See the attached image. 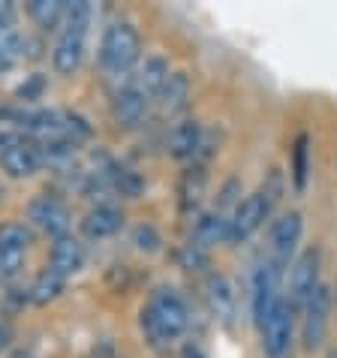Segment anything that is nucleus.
Returning a JSON list of instances; mask_svg holds the SVG:
<instances>
[{"label":"nucleus","instance_id":"nucleus-21","mask_svg":"<svg viewBox=\"0 0 337 358\" xmlns=\"http://www.w3.org/2000/svg\"><path fill=\"white\" fill-rule=\"evenodd\" d=\"M64 292H66V277L52 271V268H43V271L34 277V283L27 286V301H31L34 307H48V304H55Z\"/></svg>","mask_w":337,"mask_h":358},{"label":"nucleus","instance_id":"nucleus-37","mask_svg":"<svg viewBox=\"0 0 337 358\" xmlns=\"http://www.w3.org/2000/svg\"><path fill=\"white\" fill-rule=\"evenodd\" d=\"M334 301H337V286H334Z\"/></svg>","mask_w":337,"mask_h":358},{"label":"nucleus","instance_id":"nucleus-6","mask_svg":"<svg viewBox=\"0 0 337 358\" xmlns=\"http://www.w3.org/2000/svg\"><path fill=\"white\" fill-rule=\"evenodd\" d=\"M262 337V355L265 358H289L292 355V341H295V307L280 298L268 313V320L259 328Z\"/></svg>","mask_w":337,"mask_h":358},{"label":"nucleus","instance_id":"nucleus-36","mask_svg":"<svg viewBox=\"0 0 337 358\" xmlns=\"http://www.w3.org/2000/svg\"><path fill=\"white\" fill-rule=\"evenodd\" d=\"M325 358H337V350H329V352H325Z\"/></svg>","mask_w":337,"mask_h":358},{"label":"nucleus","instance_id":"nucleus-20","mask_svg":"<svg viewBox=\"0 0 337 358\" xmlns=\"http://www.w3.org/2000/svg\"><path fill=\"white\" fill-rule=\"evenodd\" d=\"M310 172H313V154H310V136L299 133L289 151V181L295 193H304L310 184Z\"/></svg>","mask_w":337,"mask_h":358},{"label":"nucleus","instance_id":"nucleus-35","mask_svg":"<svg viewBox=\"0 0 337 358\" xmlns=\"http://www.w3.org/2000/svg\"><path fill=\"white\" fill-rule=\"evenodd\" d=\"M3 202H6V184L0 181V205H3Z\"/></svg>","mask_w":337,"mask_h":358},{"label":"nucleus","instance_id":"nucleus-1","mask_svg":"<svg viewBox=\"0 0 337 358\" xmlns=\"http://www.w3.org/2000/svg\"><path fill=\"white\" fill-rule=\"evenodd\" d=\"M138 328L151 350H168L190 328V307L175 286L160 283L151 289L145 307L138 310Z\"/></svg>","mask_w":337,"mask_h":358},{"label":"nucleus","instance_id":"nucleus-32","mask_svg":"<svg viewBox=\"0 0 337 358\" xmlns=\"http://www.w3.org/2000/svg\"><path fill=\"white\" fill-rule=\"evenodd\" d=\"M181 358H208V355L202 352V346H196V343H187L184 350H181Z\"/></svg>","mask_w":337,"mask_h":358},{"label":"nucleus","instance_id":"nucleus-12","mask_svg":"<svg viewBox=\"0 0 337 358\" xmlns=\"http://www.w3.org/2000/svg\"><path fill=\"white\" fill-rule=\"evenodd\" d=\"M148 108H151V99L138 94L133 85H124L112 96V121L117 130H138L148 117Z\"/></svg>","mask_w":337,"mask_h":358},{"label":"nucleus","instance_id":"nucleus-8","mask_svg":"<svg viewBox=\"0 0 337 358\" xmlns=\"http://www.w3.org/2000/svg\"><path fill=\"white\" fill-rule=\"evenodd\" d=\"M320 268H322V253L320 247H307L299 256L292 259V268H289V292L283 298L289 301L295 310L310 298L316 289H320Z\"/></svg>","mask_w":337,"mask_h":358},{"label":"nucleus","instance_id":"nucleus-23","mask_svg":"<svg viewBox=\"0 0 337 358\" xmlns=\"http://www.w3.org/2000/svg\"><path fill=\"white\" fill-rule=\"evenodd\" d=\"M24 13L31 15V22L39 27V31H61L66 0H27Z\"/></svg>","mask_w":337,"mask_h":358},{"label":"nucleus","instance_id":"nucleus-11","mask_svg":"<svg viewBox=\"0 0 337 358\" xmlns=\"http://www.w3.org/2000/svg\"><path fill=\"white\" fill-rule=\"evenodd\" d=\"M205 301H208V310H211V316L217 322H223V325L235 322L238 295H235L232 280L223 271H211L205 277Z\"/></svg>","mask_w":337,"mask_h":358},{"label":"nucleus","instance_id":"nucleus-15","mask_svg":"<svg viewBox=\"0 0 337 358\" xmlns=\"http://www.w3.org/2000/svg\"><path fill=\"white\" fill-rule=\"evenodd\" d=\"M124 229V211L117 205L100 202L82 217V235L87 241H106Z\"/></svg>","mask_w":337,"mask_h":358},{"label":"nucleus","instance_id":"nucleus-2","mask_svg":"<svg viewBox=\"0 0 337 358\" xmlns=\"http://www.w3.org/2000/svg\"><path fill=\"white\" fill-rule=\"evenodd\" d=\"M96 64H100L103 76L112 78V82H121V78L130 82L136 66L142 64V36H138L133 22L115 18L103 27L100 45H96Z\"/></svg>","mask_w":337,"mask_h":358},{"label":"nucleus","instance_id":"nucleus-33","mask_svg":"<svg viewBox=\"0 0 337 358\" xmlns=\"http://www.w3.org/2000/svg\"><path fill=\"white\" fill-rule=\"evenodd\" d=\"M6 358H36L31 350H13V352H9Z\"/></svg>","mask_w":337,"mask_h":358},{"label":"nucleus","instance_id":"nucleus-4","mask_svg":"<svg viewBox=\"0 0 337 358\" xmlns=\"http://www.w3.org/2000/svg\"><path fill=\"white\" fill-rule=\"evenodd\" d=\"M280 196H283V175L280 169H271L268 178L259 184V190L247 193L235 205V211H229V244H244L247 238L259 232L265 220H271Z\"/></svg>","mask_w":337,"mask_h":358},{"label":"nucleus","instance_id":"nucleus-30","mask_svg":"<svg viewBox=\"0 0 337 358\" xmlns=\"http://www.w3.org/2000/svg\"><path fill=\"white\" fill-rule=\"evenodd\" d=\"M18 18V6L13 0H0V31H13Z\"/></svg>","mask_w":337,"mask_h":358},{"label":"nucleus","instance_id":"nucleus-27","mask_svg":"<svg viewBox=\"0 0 337 358\" xmlns=\"http://www.w3.org/2000/svg\"><path fill=\"white\" fill-rule=\"evenodd\" d=\"M45 87H48V78H45L43 73L27 76L24 82L15 87V99H18V106H27V103H36V99H43Z\"/></svg>","mask_w":337,"mask_h":358},{"label":"nucleus","instance_id":"nucleus-24","mask_svg":"<svg viewBox=\"0 0 337 358\" xmlns=\"http://www.w3.org/2000/svg\"><path fill=\"white\" fill-rule=\"evenodd\" d=\"M34 229L27 223H18V220H9V223H0V247H9V250H22L27 253L34 244Z\"/></svg>","mask_w":337,"mask_h":358},{"label":"nucleus","instance_id":"nucleus-3","mask_svg":"<svg viewBox=\"0 0 337 358\" xmlns=\"http://www.w3.org/2000/svg\"><path fill=\"white\" fill-rule=\"evenodd\" d=\"M91 22H94V6L87 0H69L64 13V24L52 45V69L57 76L69 78L82 69Z\"/></svg>","mask_w":337,"mask_h":358},{"label":"nucleus","instance_id":"nucleus-5","mask_svg":"<svg viewBox=\"0 0 337 358\" xmlns=\"http://www.w3.org/2000/svg\"><path fill=\"white\" fill-rule=\"evenodd\" d=\"M331 304H334V292L325 283H320V289L301 304V346L307 352H316L325 346L331 325Z\"/></svg>","mask_w":337,"mask_h":358},{"label":"nucleus","instance_id":"nucleus-7","mask_svg":"<svg viewBox=\"0 0 337 358\" xmlns=\"http://www.w3.org/2000/svg\"><path fill=\"white\" fill-rule=\"evenodd\" d=\"M27 226L48 238H64V235H69L73 217H69V208L57 196L39 193L27 202Z\"/></svg>","mask_w":337,"mask_h":358},{"label":"nucleus","instance_id":"nucleus-16","mask_svg":"<svg viewBox=\"0 0 337 358\" xmlns=\"http://www.w3.org/2000/svg\"><path fill=\"white\" fill-rule=\"evenodd\" d=\"M208 193V172L205 166L190 163L184 169V175L178 178V211L181 217H193L202 208Z\"/></svg>","mask_w":337,"mask_h":358},{"label":"nucleus","instance_id":"nucleus-25","mask_svg":"<svg viewBox=\"0 0 337 358\" xmlns=\"http://www.w3.org/2000/svg\"><path fill=\"white\" fill-rule=\"evenodd\" d=\"M130 244L136 247L138 253L154 256V253L163 250V235L157 232V226H151V223H138V226H133V232H130Z\"/></svg>","mask_w":337,"mask_h":358},{"label":"nucleus","instance_id":"nucleus-17","mask_svg":"<svg viewBox=\"0 0 337 358\" xmlns=\"http://www.w3.org/2000/svg\"><path fill=\"white\" fill-rule=\"evenodd\" d=\"M168 76H172V69H168V61L163 55H148L142 64L136 66V73H133V78L127 85H133L138 94L142 96H148L154 103L157 96H160V91H163V85L168 82Z\"/></svg>","mask_w":337,"mask_h":358},{"label":"nucleus","instance_id":"nucleus-26","mask_svg":"<svg viewBox=\"0 0 337 358\" xmlns=\"http://www.w3.org/2000/svg\"><path fill=\"white\" fill-rule=\"evenodd\" d=\"M178 262H181V268H187V271H202V268H208V247H202L199 241H187L181 244V250H178Z\"/></svg>","mask_w":337,"mask_h":358},{"label":"nucleus","instance_id":"nucleus-9","mask_svg":"<svg viewBox=\"0 0 337 358\" xmlns=\"http://www.w3.org/2000/svg\"><path fill=\"white\" fill-rule=\"evenodd\" d=\"M280 274L283 268L277 262H265L253 271V283H250V313H253V325L262 328V322L268 320V313L274 310V304L280 301Z\"/></svg>","mask_w":337,"mask_h":358},{"label":"nucleus","instance_id":"nucleus-29","mask_svg":"<svg viewBox=\"0 0 337 358\" xmlns=\"http://www.w3.org/2000/svg\"><path fill=\"white\" fill-rule=\"evenodd\" d=\"M238 202H241V184H238L235 178H229V181L220 187V199H217L214 211L226 214V208H232V211H235V205H238Z\"/></svg>","mask_w":337,"mask_h":358},{"label":"nucleus","instance_id":"nucleus-13","mask_svg":"<svg viewBox=\"0 0 337 358\" xmlns=\"http://www.w3.org/2000/svg\"><path fill=\"white\" fill-rule=\"evenodd\" d=\"M85 259H87V247L82 238L76 235H64V238H55L52 241V250H48V265L52 271H57L61 277H73L85 268Z\"/></svg>","mask_w":337,"mask_h":358},{"label":"nucleus","instance_id":"nucleus-31","mask_svg":"<svg viewBox=\"0 0 337 358\" xmlns=\"http://www.w3.org/2000/svg\"><path fill=\"white\" fill-rule=\"evenodd\" d=\"M9 346H13V325L0 322V352H6Z\"/></svg>","mask_w":337,"mask_h":358},{"label":"nucleus","instance_id":"nucleus-19","mask_svg":"<svg viewBox=\"0 0 337 358\" xmlns=\"http://www.w3.org/2000/svg\"><path fill=\"white\" fill-rule=\"evenodd\" d=\"M154 103L160 106V115H166V117L181 115L184 108L190 106V76L187 73H172Z\"/></svg>","mask_w":337,"mask_h":358},{"label":"nucleus","instance_id":"nucleus-28","mask_svg":"<svg viewBox=\"0 0 337 358\" xmlns=\"http://www.w3.org/2000/svg\"><path fill=\"white\" fill-rule=\"evenodd\" d=\"M24 262H27V253L0 247V280H15L24 271Z\"/></svg>","mask_w":337,"mask_h":358},{"label":"nucleus","instance_id":"nucleus-34","mask_svg":"<svg viewBox=\"0 0 337 358\" xmlns=\"http://www.w3.org/2000/svg\"><path fill=\"white\" fill-rule=\"evenodd\" d=\"M15 64L13 61H9V57H3V55H0V73H9V69H13Z\"/></svg>","mask_w":337,"mask_h":358},{"label":"nucleus","instance_id":"nucleus-14","mask_svg":"<svg viewBox=\"0 0 337 358\" xmlns=\"http://www.w3.org/2000/svg\"><path fill=\"white\" fill-rule=\"evenodd\" d=\"M202 136H205V127L196 121V117H181V121L168 130V138H166L168 157H172V160H181V163H193Z\"/></svg>","mask_w":337,"mask_h":358},{"label":"nucleus","instance_id":"nucleus-10","mask_svg":"<svg viewBox=\"0 0 337 358\" xmlns=\"http://www.w3.org/2000/svg\"><path fill=\"white\" fill-rule=\"evenodd\" d=\"M304 235V214L301 211H283L271 220L268 241H271V262L289 265L292 256H299V244Z\"/></svg>","mask_w":337,"mask_h":358},{"label":"nucleus","instance_id":"nucleus-22","mask_svg":"<svg viewBox=\"0 0 337 358\" xmlns=\"http://www.w3.org/2000/svg\"><path fill=\"white\" fill-rule=\"evenodd\" d=\"M193 241H199L202 247L229 244V214H220V211L199 214L193 226Z\"/></svg>","mask_w":337,"mask_h":358},{"label":"nucleus","instance_id":"nucleus-18","mask_svg":"<svg viewBox=\"0 0 337 358\" xmlns=\"http://www.w3.org/2000/svg\"><path fill=\"white\" fill-rule=\"evenodd\" d=\"M39 169H43V163H39V157L34 151V138L27 145L0 151V172L6 178H13V181H27V178H34Z\"/></svg>","mask_w":337,"mask_h":358}]
</instances>
